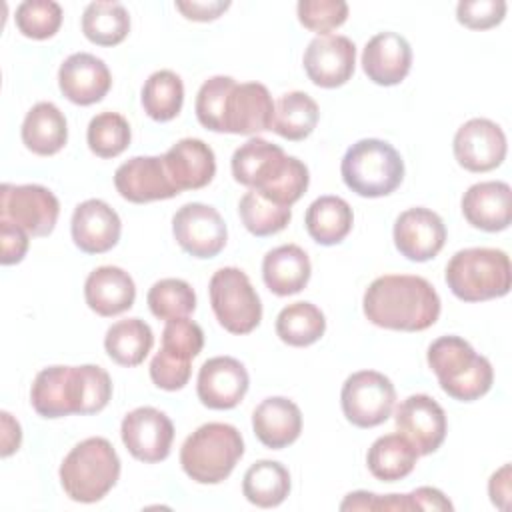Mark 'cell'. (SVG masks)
<instances>
[{"label":"cell","instance_id":"1","mask_svg":"<svg viewBox=\"0 0 512 512\" xmlns=\"http://www.w3.org/2000/svg\"><path fill=\"white\" fill-rule=\"evenodd\" d=\"M362 308L378 328L420 332L438 320L440 296L422 276L386 274L366 288Z\"/></svg>","mask_w":512,"mask_h":512},{"label":"cell","instance_id":"2","mask_svg":"<svg viewBox=\"0 0 512 512\" xmlns=\"http://www.w3.org/2000/svg\"><path fill=\"white\" fill-rule=\"evenodd\" d=\"M426 360L440 388L458 402H474L492 388L494 370L490 360L460 336L436 338L428 346Z\"/></svg>","mask_w":512,"mask_h":512},{"label":"cell","instance_id":"3","mask_svg":"<svg viewBox=\"0 0 512 512\" xmlns=\"http://www.w3.org/2000/svg\"><path fill=\"white\" fill-rule=\"evenodd\" d=\"M58 474L70 500L92 504L102 500L118 482L120 458L106 438L92 436L66 454Z\"/></svg>","mask_w":512,"mask_h":512},{"label":"cell","instance_id":"4","mask_svg":"<svg viewBox=\"0 0 512 512\" xmlns=\"http://www.w3.org/2000/svg\"><path fill=\"white\" fill-rule=\"evenodd\" d=\"M450 292L462 302H484L510 292V258L498 248L458 250L444 272Z\"/></svg>","mask_w":512,"mask_h":512},{"label":"cell","instance_id":"5","mask_svg":"<svg viewBox=\"0 0 512 512\" xmlns=\"http://www.w3.org/2000/svg\"><path fill=\"white\" fill-rule=\"evenodd\" d=\"M244 454V440L236 426L208 422L196 428L180 448V464L198 484L226 480Z\"/></svg>","mask_w":512,"mask_h":512},{"label":"cell","instance_id":"6","mask_svg":"<svg viewBox=\"0 0 512 512\" xmlns=\"http://www.w3.org/2000/svg\"><path fill=\"white\" fill-rule=\"evenodd\" d=\"M344 184L364 198L392 194L404 178V160L386 140L362 138L354 142L340 164Z\"/></svg>","mask_w":512,"mask_h":512},{"label":"cell","instance_id":"7","mask_svg":"<svg viewBox=\"0 0 512 512\" xmlns=\"http://www.w3.org/2000/svg\"><path fill=\"white\" fill-rule=\"evenodd\" d=\"M210 304L220 326L232 334H248L262 320V302L246 272L236 266L220 268L212 274Z\"/></svg>","mask_w":512,"mask_h":512},{"label":"cell","instance_id":"8","mask_svg":"<svg viewBox=\"0 0 512 512\" xmlns=\"http://www.w3.org/2000/svg\"><path fill=\"white\" fill-rule=\"evenodd\" d=\"M394 402V384L376 370L350 374L340 392L342 412L358 428H374L386 422L394 410Z\"/></svg>","mask_w":512,"mask_h":512},{"label":"cell","instance_id":"9","mask_svg":"<svg viewBox=\"0 0 512 512\" xmlns=\"http://www.w3.org/2000/svg\"><path fill=\"white\" fill-rule=\"evenodd\" d=\"M60 214V202L52 190L40 184H2L0 220L24 228L30 236H48Z\"/></svg>","mask_w":512,"mask_h":512},{"label":"cell","instance_id":"10","mask_svg":"<svg viewBox=\"0 0 512 512\" xmlns=\"http://www.w3.org/2000/svg\"><path fill=\"white\" fill-rule=\"evenodd\" d=\"M172 234L186 254L200 260L218 256L228 238L220 212L202 202H188L176 210L172 218Z\"/></svg>","mask_w":512,"mask_h":512},{"label":"cell","instance_id":"11","mask_svg":"<svg viewBox=\"0 0 512 512\" xmlns=\"http://www.w3.org/2000/svg\"><path fill=\"white\" fill-rule=\"evenodd\" d=\"M120 436L126 450L136 460L154 464L168 458L174 440V424L162 410L140 406L122 418Z\"/></svg>","mask_w":512,"mask_h":512},{"label":"cell","instance_id":"12","mask_svg":"<svg viewBox=\"0 0 512 512\" xmlns=\"http://www.w3.org/2000/svg\"><path fill=\"white\" fill-rule=\"evenodd\" d=\"M398 434H402L418 452L428 456L436 452L446 438L444 408L428 394H412L404 398L394 414Z\"/></svg>","mask_w":512,"mask_h":512},{"label":"cell","instance_id":"13","mask_svg":"<svg viewBox=\"0 0 512 512\" xmlns=\"http://www.w3.org/2000/svg\"><path fill=\"white\" fill-rule=\"evenodd\" d=\"M454 158L468 172H490L506 158L504 130L488 118H472L454 134Z\"/></svg>","mask_w":512,"mask_h":512},{"label":"cell","instance_id":"14","mask_svg":"<svg viewBox=\"0 0 512 512\" xmlns=\"http://www.w3.org/2000/svg\"><path fill=\"white\" fill-rule=\"evenodd\" d=\"M302 64L312 84L320 88H338L354 74L356 46L342 34L316 36L306 46Z\"/></svg>","mask_w":512,"mask_h":512},{"label":"cell","instance_id":"15","mask_svg":"<svg viewBox=\"0 0 512 512\" xmlns=\"http://www.w3.org/2000/svg\"><path fill=\"white\" fill-rule=\"evenodd\" d=\"M118 194L134 204L168 200L180 194L168 176L162 156H134L114 172Z\"/></svg>","mask_w":512,"mask_h":512},{"label":"cell","instance_id":"16","mask_svg":"<svg viewBox=\"0 0 512 512\" xmlns=\"http://www.w3.org/2000/svg\"><path fill=\"white\" fill-rule=\"evenodd\" d=\"M392 236L396 250L404 258L412 262H426L444 248L446 226L430 208L414 206L396 218Z\"/></svg>","mask_w":512,"mask_h":512},{"label":"cell","instance_id":"17","mask_svg":"<svg viewBox=\"0 0 512 512\" xmlns=\"http://www.w3.org/2000/svg\"><path fill=\"white\" fill-rule=\"evenodd\" d=\"M248 372L232 356H214L200 366L196 394L206 408L230 410L242 402L248 392Z\"/></svg>","mask_w":512,"mask_h":512},{"label":"cell","instance_id":"18","mask_svg":"<svg viewBox=\"0 0 512 512\" xmlns=\"http://www.w3.org/2000/svg\"><path fill=\"white\" fill-rule=\"evenodd\" d=\"M274 102L268 88L260 82L236 84L224 108V132L254 136L272 130Z\"/></svg>","mask_w":512,"mask_h":512},{"label":"cell","instance_id":"19","mask_svg":"<svg viewBox=\"0 0 512 512\" xmlns=\"http://www.w3.org/2000/svg\"><path fill=\"white\" fill-rule=\"evenodd\" d=\"M30 402L42 418H64L80 412V384L76 366H48L30 388Z\"/></svg>","mask_w":512,"mask_h":512},{"label":"cell","instance_id":"20","mask_svg":"<svg viewBox=\"0 0 512 512\" xmlns=\"http://www.w3.org/2000/svg\"><path fill=\"white\" fill-rule=\"evenodd\" d=\"M74 244L86 254H104L112 250L122 232L120 216L104 200L90 198L80 202L70 220Z\"/></svg>","mask_w":512,"mask_h":512},{"label":"cell","instance_id":"21","mask_svg":"<svg viewBox=\"0 0 512 512\" xmlns=\"http://www.w3.org/2000/svg\"><path fill=\"white\" fill-rule=\"evenodd\" d=\"M58 86L64 98L72 104L90 106L108 94L112 76L104 60L88 52H76L60 64Z\"/></svg>","mask_w":512,"mask_h":512},{"label":"cell","instance_id":"22","mask_svg":"<svg viewBox=\"0 0 512 512\" xmlns=\"http://www.w3.org/2000/svg\"><path fill=\"white\" fill-rule=\"evenodd\" d=\"M412 66V48L408 40L396 32H378L362 52V70L378 86L400 84Z\"/></svg>","mask_w":512,"mask_h":512},{"label":"cell","instance_id":"23","mask_svg":"<svg viewBox=\"0 0 512 512\" xmlns=\"http://www.w3.org/2000/svg\"><path fill=\"white\" fill-rule=\"evenodd\" d=\"M466 222L484 232H502L512 222V190L502 180L472 184L462 196Z\"/></svg>","mask_w":512,"mask_h":512},{"label":"cell","instance_id":"24","mask_svg":"<svg viewBox=\"0 0 512 512\" xmlns=\"http://www.w3.org/2000/svg\"><path fill=\"white\" fill-rule=\"evenodd\" d=\"M162 158L170 180L180 192L204 188L216 174L214 150L200 138L178 140Z\"/></svg>","mask_w":512,"mask_h":512},{"label":"cell","instance_id":"25","mask_svg":"<svg viewBox=\"0 0 512 512\" xmlns=\"http://www.w3.org/2000/svg\"><path fill=\"white\" fill-rule=\"evenodd\" d=\"M252 428L266 448L282 450L298 440L302 432V412L290 398L270 396L254 408Z\"/></svg>","mask_w":512,"mask_h":512},{"label":"cell","instance_id":"26","mask_svg":"<svg viewBox=\"0 0 512 512\" xmlns=\"http://www.w3.org/2000/svg\"><path fill=\"white\" fill-rule=\"evenodd\" d=\"M84 298L92 312L110 318L132 308L136 286L132 276L118 266H100L84 282Z\"/></svg>","mask_w":512,"mask_h":512},{"label":"cell","instance_id":"27","mask_svg":"<svg viewBox=\"0 0 512 512\" xmlns=\"http://www.w3.org/2000/svg\"><path fill=\"white\" fill-rule=\"evenodd\" d=\"M288 154L264 138H250L232 154V176L250 190H262L284 168Z\"/></svg>","mask_w":512,"mask_h":512},{"label":"cell","instance_id":"28","mask_svg":"<svg viewBox=\"0 0 512 512\" xmlns=\"http://www.w3.org/2000/svg\"><path fill=\"white\" fill-rule=\"evenodd\" d=\"M310 274V258L296 244H282L270 250L262 260L264 284L276 296L298 294L306 288Z\"/></svg>","mask_w":512,"mask_h":512},{"label":"cell","instance_id":"29","mask_svg":"<svg viewBox=\"0 0 512 512\" xmlns=\"http://www.w3.org/2000/svg\"><path fill=\"white\" fill-rule=\"evenodd\" d=\"M22 142L38 156L60 152L68 140L66 116L52 102L34 104L22 122Z\"/></svg>","mask_w":512,"mask_h":512},{"label":"cell","instance_id":"30","mask_svg":"<svg viewBox=\"0 0 512 512\" xmlns=\"http://www.w3.org/2000/svg\"><path fill=\"white\" fill-rule=\"evenodd\" d=\"M304 224L314 242L322 246H334L350 234L354 214L344 198L320 196L308 206L304 214Z\"/></svg>","mask_w":512,"mask_h":512},{"label":"cell","instance_id":"31","mask_svg":"<svg viewBox=\"0 0 512 512\" xmlns=\"http://www.w3.org/2000/svg\"><path fill=\"white\" fill-rule=\"evenodd\" d=\"M418 460L416 448L402 434H386L372 442L366 454L368 470L382 482L406 478Z\"/></svg>","mask_w":512,"mask_h":512},{"label":"cell","instance_id":"32","mask_svg":"<svg viewBox=\"0 0 512 512\" xmlns=\"http://www.w3.org/2000/svg\"><path fill=\"white\" fill-rule=\"evenodd\" d=\"M154 346L152 328L140 318H126L114 322L104 336V348L108 356L126 368L144 362Z\"/></svg>","mask_w":512,"mask_h":512},{"label":"cell","instance_id":"33","mask_svg":"<svg viewBox=\"0 0 512 512\" xmlns=\"http://www.w3.org/2000/svg\"><path fill=\"white\" fill-rule=\"evenodd\" d=\"M242 494L258 508H274L290 494V474L276 460L254 462L242 478Z\"/></svg>","mask_w":512,"mask_h":512},{"label":"cell","instance_id":"34","mask_svg":"<svg viewBox=\"0 0 512 512\" xmlns=\"http://www.w3.org/2000/svg\"><path fill=\"white\" fill-rule=\"evenodd\" d=\"M318 116V104L310 94L300 90L286 92L274 104L272 130L290 142H300L314 132Z\"/></svg>","mask_w":512,"mask_h":512},{"label":"cell","instance_id":"35","mask_svg":"<svg viewBox=\"0 0 512 512\" xmlns=\"http://www.w3.org/2000/svg\"><path fill=\"white\" fill-rule=\"evenodd\" d=\"M324 330L326 318L312 302L288 304L276 318V334L288 346H310L324 336Z\"/></svg>","mask_w":512,"mask_h":512},{"label":"cell","instance_id":"36","mask_svg":"<svg viewBox=\"0 0 512 512\" xmlns=\"http://www.w3.org/2000/svg\"><path fill=\"white\" fill-rule=\"evenodd\" d=\"M82 32L96 46H116L130 32V14L120 2H90L82 14Z\"/></svg>","mask_w":512,"mask_h":512},{"label":"cell","instance_id":"37","mask_svg":"<svg viewBox=\"0 0 512 512\" xmlns=\"http://www.w3.org/2000/svg\"><path fill=\"white\" fill-rule=\"evenodd\" d=\"M144 112L156 122L176 118L184 102L182 78L172 70H156L148 76L140 92Z\"/></svg>","mask_w":512,"mask_h":512},{"label":"cell","instance_id":"38","mask_svg":"<svg viewBox=\"0 0 512 512\" xmlns=\"http://www.w3.org/2000/svg\"><path fill=\"white\" fill-rule=\"evenodd\" d=\"M238 214L244 228L258 238L278 234L292 218V210L288 206H280L256 190H250L240 198Z\"/></svg>","mask_w":512,"mask_h":512},{"label":"cell","instance_id":"39","mask_svg":"<svg viewBox=\"0 0 512 512\" xmlns=\"http://www.w3.org/2000/svg\"><path fill=\"white\" fill-rule=\"evenodd\" d=\"M150 312L160 320L186 318L196 308V294L186 280L162 278L152 284L146 296Z\"/></svg>","mask_w":512,"mask_h":512},{"label":"cell","instance_id":"40","mask_svg":"<svg viewBox=\"0 0 512 512\" xmlns=\"http://www.w3.org/2000/svg\"><path fill=\"white\" fill-rule=\"evenodd\" d=\"M132 132L130 124L118 112H100L96 114L86 130L88 148L98 158H116L130 144Z\"/></svg>","mask_w":512,"mask_h":512},{"label":"cell","instance_id":"41","mask_svg":"<svg viewBox=\"0 0 512 512\" xmlns=\"http://www.w3.org/2000/svg\"><path fill=\"white\" fill-rule=\"evenodd\" d=\"M62 24V8L54 0H26L16 8V28L32 40L52 38Z\"/></svg>","mask_w":512,"mask_h":512},{"label":"cell","instance_id":"42","mask_svg":"<svg viewBox=\"0 0 512 512\" xmlns=\"http://www.w3.org/2000/svg\"><path fill=\"white\" fill-rule=\"evenodd\" d=\"M236 86V80L230 76H212L208 78L198 94H196V118L198 122L212 130V132H224V108H226V100L228 94L232 92V88Z\"/></svg>","mask_w":512,"mask_h":512},{"label":"cell","instance_id":"43","mask_svg":"<svg viewBox=\"0 0 512 512\" xmlns=\"http://www.w3.org/2000/svg\"><path fill=\"white\" fill-rule=\"evenodd\" d=\"M296 12L304 28L326 36L346 22L348 4L342 0H300Z\"/></svg>","mask_w":512,"mask_h":512},{"label":"cell","instance_id":"44","mask_svg":"<svg viewBox=\"0 0 512 512\" xmlns=\"http://www.w3.org/2000/svg\"><path fill=\"white\" fill-rule=\"evenodd\" d=\"M80 378V416L96 414L106 408L112 398V380L108 372L94 364L78 366Z\"/></svg>","mask_w":512,"mask_h":512},{"label":"cell","instance_id":"45","mask_svg":"<svg viewBox=\"0 0 512 512\" xmlns=\"http://www.w3.org/2000/svg\"><path fill=\"white\" fill-rule=\"evenodd\" d=\"M204 346V332L202 328L188 320V318H174L168 320L164 330H162V348L186 358V360H194Z\"/></svg>","mask_w":512,"mask_h":512},{"label":"cell","instance_id":"46","mask_svg":"<svg viewBox=\"0 0 512 512\" xmlns=\"http://www.w3.org/2000/svg\"><path fill=\"white\" fill-rule=\"evenodd\" d=\"M190 362L192 360L180 358V356L160 348V352L150 362V378L162 390H168V392L182 390L188 384L190 374H192Z\"/></svg>","mask_w":512,"mask_h":512},{"label":"cell","instance_id":"47","mask_svg":"<svg viewBox=\"0 0 512 512\" xmlns=\"http://www.w3.org/2000/svg\"><path fill=\"white\" fill-rule=\"evenodd\" d=\"M506 16L504 0H462L456 6V20L470 30H488Z\"/></svg>","mask_w":512,"mask_h":512},{"label":"cell","instance_id":"48","mask_svg":"<svg viewBox=\"0 0 512 512\" xmlns=\"http://www.w3.org/2000/svg\"><path fill=\"white\" fill-rule=\"evenodd\" d=\"M28 232L10 220H0V242H2V254L0 262L4 266L18 264L28 250Z\"/></svg>","mask_w":512,"mask_h":512},{"label":"cell","instance_id":"49","mask_svg":"<svg viewBox=\"0 0 512 512\" xmlns=\"http://www.w3.org/2000/svg\"><path fill=\"white\" fill-rule=\"evenodd\" d=\"M176 8L188 20L208 22V20H216L222 12H226L230 8V2H222V0H212V2H176Z\"/></svg>","mask_w":512,"mask_h":512},{"label":"cell","instance_id":"50","mask_svg":"<svg viewBox=\"0 0 512 512\" xmlns=\"http://www.w3.org/2000/svg\"><path fill=\"white\" fill-rule=\"evenodd\" d=\"M412 510H452V502L438 490L430 486H420L410 494Z\"/></svg>","mask_w":512,"mask_h":512},{"label":"cell","instance_id":"51","mask_svg":"<svg viewBox=\"0 0 512 512\" xmlns=\"http://www.w3.org/2000/svg\"><path fill=\"white\" fill-rule=\"evenodd\" d=\"M488 494L494 506L506 510L510 500V464H504L500 470H496L490 476L488 482Z\"/></svg>","mask_w":512,"mask_h":512},{"label":"cell","instance_id":"52","mask_svg":"<svg viewBox=\"0 0 512 512\" xmlns=\"http://www.w3.org/2000/svg\"><path fill=\"white\" fill-rule=\"evenodd\" d=\"M2 456L8 458L20 448L22 442V430L20 424L12 418V414L2 412Z\"/></svg>","mask_w":512,"mask_h":512}]
</instances>
